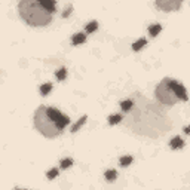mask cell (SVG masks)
Here are the masks:
<instances>
[{
    "instance_id": "277c9868",
    "label": "cell",
    "mask_w": 190,
    "mask_h": 190,
    "mask_svg": "<svg viewBox=\"0 0 190 190\" xmlns=\"http://www.w3.org/2000/svg\"><path fill=\"white\" fill-rule=\"evenodd\" d=\"M155 3L162 12H175L181 8L183 0H155Z\"/></svg>"
},
{
    "instance_id": "ac0fdd59",
    "label": "cell",
    "mask_w": 190,
    "mask_h": 190,
    "mask_svg": "<svg viewBox=\"0 0 190 190\" xmlns=\"http://www.w3.org/2000/svg\"><path fill=\"white\" fill-rule=\"evenodd\" d=\"M73 165V161L70 159V157H66V159H62L61 163H60V166L62 168V169H67V168H70Z\"/></svg>"
},
{
    "instance_id": "9c48e42d",
    "label": "cell",
    "mask_w": 190,
    "mask_h": 190,
    "mask_svg": "<svg viewBox=\"0 0 190 190\" xmlns=\"http://www.w3.org/2000/svg\"><path fill=\"white\" fill-rule=\"evenodd\" d=\"M145 45H147V40H145V39H138L137 42H134V43H132V49L137 52V50L143 49Z\"/></svg>"
},
{
    "instance_id": "7c38bea8",
    "label": "cell",
    "mask_w": 190,
    "mask_h": 190,
    "mask_svg": "<svg viewBox=\"0 0 190 190\" xmlns=\"http://www.w3.org/2000/svg\"><path fill=\"white\" fill-rule=\"evenodd\" d=\"M50 91H52V83H49V82H48V83H43L40 86V94L43 95V97H46Z\"/></svg>"
},
{
    "instance_id": "4fadbf2b",
    "label": "cell",
    "mask_w": 190,
    "mask_h": 190,
    "mask_svg": "<svg viewBox=\"0 0 190 190\" xmlns=\"http://www.w3.org/2000/svg\"><path fill=\"white\" fill-rule=\"evenodd\" d=\"M104 177H106L107 181H114V180H116V177H118V172H116L114 169H108V171H106Z\"/></svg>"
},
{
    "instance_id": "d6986e66",
    "label": "cell",
    "mask_w": 190,
    "mask_h": 190,
    "mask_svg": "<svg viewBox=\"0 0 190 190\" xmlns=\"http://www.w3.org/2000/svg\"><path fill=\"white\" fill-rule=\"evenodd\" d=\"M46 175H48V178H49V180H54L56 175H58V168H54V169H50V171L46 174Z\"/></svg>"
},
{
    "instance_id": "5bb4252c",
    "label": "cell",
    "mask_w": 190,
    "mask_h": 190,
    "mask_svg": "<svg viewBox=\"0 0 190 190\" xmlns=\"http://www.w3.org/2000/svg\"><path fill=\"white\" fill-rule=\"evenodd\" d=\"M122 114H112V116H110V118H108V123H110V125H116V123H119V122H122Z\"/></svg>"
},
{
    "instance_id": "8992f818",
    "label": "cell",
    "mask_w": 190,
    "mask_h": 190,
    "mask_svg": "<svg viewBox=\"0 0 190 190\" xmlns=\"http://www.w3.org/2000/svg\"><path fill=\"white\" fill-rule=\"evenodd\" d=\"M169 147L172 149V150H178V149H183L184 147V141L181 137H174L172 140L169 141Z\"/></svg>"
},
{
    "instance_id": "ba28073f",
    "label": "cell",
    "mask_w": 190,
    "mask_h": 190,
    "mask_svg": "<svg viewBox=\"0 0 190 190\" xmlns=\"http://www.w3.org/2000/svg\"><path fill=\"white\" fill-rule=\"evenodd\" d=\"M161 30H162L161 24H151L150 27H149V34H150L151 37H155V36H157V34L161 33Z\"/></svg>"
},
{
    "instance_id": "9a60e30c",
    "label": "cell",
    "mask_w": 190,
    "mask_h": 190,
    "mask_svg": "<svg viewBox=\"0 0 190 190\" xmlns=\"http://www.w3.org/2000/svg\"><path fill=\"white\" fill-rule=\"evenodd\" d=\"M132 161H134L132 156H123V157H120L119 162H120V166H129L132 163Z\"/></svg>"
},
{
    "instance_id": "7a4b0ae2",
    "label": "cell",
    "mask_w": 190,
    "mask_h": 190,
    "mask_svg": "<svg viewBox=\"0 0 190 190\" xmlns=\"http://www.w3.org/2000/svg\"><path fill=\"white\" fill-rule=\"evenodd\" d=\"M18 12L25 24L31 27H45L52 21V13L46 11L39 0H19Z\"/></svg>"
},
{
    "instance_id": "3957f363",
    "label": "cell",
    "mask_w": 190,
    "mask_h": 190,
    "mask_svg": "<svg viewBox=\"0 0 190 190\" xmlns=\"http://www.w3.org/2000/svg\"><path fill=\"white\" fill-rule=\"evenodd\" d=\"M155 97L156 100L163 104V106H175L178 101H187L189 97H187V91L183 85L174 80V79L165 77L161 80V83L156 86V91H155Z\"/></svg>"
},
{
    "instance_id": "2e32d148",
    "label": "cell",
    "mask_w": 190,
    "mask_h": 190,
    "mask_svg": "<svg viewBox=\"0 0 190 190\" xmlns=\"http://www.w3.org/2000/svg\"><path fill=\"white\" fill-rule=\"evenodd\" d=\"M97 28H98V23L92 21V23H89L86 25V33H94V31H97Z\"/></svg>"
},
{
    "instance_id": "6da1fadb",
    "label": "cell",
    "mask_w": 190,
    "mask_h": 190,
    "mask_svg": "<svg viewBox=\"0 0 190 190\" xmlns=\"http://www.w3.org/2000/svg\"><path fill=\"white\" fill-rule=\"evenodd\" d=\"M68 123L70 119L55 107L40 106L34 113V128L46 138H56Z\"/></svg>"
},
{
    "instance_id": "8fae6325",
    "label": "cell",
    "mask_w": 190,
    "mask_h": 190,
    "mask_svg": "<svg viewBox=\"0 0 190 190\" xmlns=\"http://www.w3.org/2000/svg\"><path fill=\"white\" fill-rule=\"evenodd\" d=\"M86 119H88L86 116H82V118L79 119V122H76V123H74V125L71 126V132H77L79 128H80L82 125H85V122H86Z\"/></svg>"
},
{
    "instance_id": "5b68a950",
    "label": "cell",
    "mask_w": 190,
    "mask_h": 190,
    "mask_svg": "<svg viewBox=\"0 0 190 190\" xmlns=\"http://www.w3.org/2000/svg\"><path fill=\"white\" fill-rule=\"evenodd\" d=\"M40 3H42V6L45 8L46 11H49L52 15L56 12V2L55 0H39Z\"/></svg>"
},
{
    "instance_id": "44dd1931",
    "label": "cell",
    "mask_w": 190,
    "mask_h": 190,
    "mask_svg": "<svg viewBox=\"0 0 190 190\" xmlns=\"http://www.w3.org/2000/svg\"><path fill=\"white\" fill-rule=\"evenodd\" d=\"M184 132H186V134H190V126H186V128H184Z\"/></svg>"
},
{
    "instance_id": "52a82bcc",
    "label": "cell",
    "mask_w": 190,
    "mask_h": 190,
    "mask_svg": "<svg viewBox=\"0 0 190 190\" xmlns=\"http://www.w3.org/2000/svg\"><path fill=\"white\" fill-rule=\"evenodd\" d=\"M85 40H86V36L83 33H76L71 37V43L73 45H82V43H85Z\"/></svg>"
},
{
    "instance_id": "ffe728a7",
    "label": "cell",
    "mask_w": 190,
    "mask_h": 190,
    "mask_svg": "<svg viewBox=\"0 0 190 190\" xmlns=\"http://www.w3.org/2000/svg\"><path fill=\"white\" fill-rule=\"evenodd\" d=\"M70 11H71V6H68L67 9H66V12L62 13V17H64V18H66V17H68V13H70Z\"/></svg>"
},
{
    "instance_id": "e0dca14e",
    "label": "cell",
    "mask_w": 190,
    "mask_h": 190,
    "mask_svg": "<svg viewBox=\"0 0 190 190\" xmlns=\"http://www.w3.org/2000/svg\"><path fill=\"white\" fill-rule=\"evenodd\" d=\"M55 76L58 80H64V79L67 77V70H66V68H60V70L55 73Z\"/></svg>"
},
{
    "instance_id": "30bf717a",
    "label": "cell",
    "mask_w": 190,
    "mask_h": 190,
    "mask_svg": "<svg viewBox=\"0 0 190 190\" xmlns=\"http://www.w3.org/2000/svg\"><path fill=\"white\" fill-rule=\"evenodd\" d=\"M120 107H122L123 112H129V110L134 107V101L132 100H123L122 103H120Z\"/></svg>"
}]
</instances>
